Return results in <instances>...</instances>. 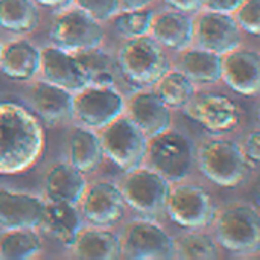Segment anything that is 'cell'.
I'll list each match as a JSON object with an SVG mask.
<instances>
[{"label":"cell","mask_w":260,"mask_h":260,"mask_svg":"<svg viewBox=\"0 0 260 260\" xmlns=\"http://www.w3.org/2000/svg\"><path fill=\"white\" fill-rule=\"evenodd\" d=\"M44 149V129L35 114L17 102L0 101V175L35 165Z\"/></svg>","instance_id":"cell-1"},{"label":"cell","mask_w":260,"mask_h":260,"mask_svg":"<svg viewBox=\"0 0 260 260\" xmlns=\"http://www.w3.org/2000/svg\"><path fill=\"white\" fill-rule=\"evenodd\" d=\"M119 69L136 87H151L169 70V59L160 44L146 35L128 40L119 50Z\"/></svg>","instance_id":"cell-2"},{"label":"cell","mask_w":260,"mask_h":260,"mask_svg":"<svg viewBox=\"0 0 260 260\" xmlns=\"http://www.w3.org/2000/svg\"><path fill=\"white\" fill-rule=\"evenodd\" d=\"M148 139L146 157L151 163V169L169 183L184 180L190 172L195 158V149L190 139L171 128Z\"/></svg>","instance_id":"cell-3"},{"label":"cell","mask_w":260,"mask_h":260,"mask_svg":"<svg viewBox=\"0 0 260 260\" xmlns=\"http://www.w3.org/2000/svg\"><path fill=\"white\" fill-rule=\"evenodd\" d=\"M197 160L203 175L221 187H235L241 184L250 171L241 148L224 139L203 143Z\"/></svg>","instance_id":"cell-4"},{"label":"cell","mask_w":260,"mask_h":260,"mask_svg":"<svg viewBox=\"0 0 260 260\" xmlns=\"http://www.w3.org/2000/svg\"><path fill=\"white\" fill-rule=\"evenodd\" d=\"M218 244L236 254H253L260 247V218L251 206L225 209L216 221Z\"/></svg>","instance_id":"cell-5"},{"label":"cell","mask_w":260,"mask_h":260,"mask_svg":"<svg viewBox=\"0 0 260 260\" xmlns=\"http://www.w3.org/2000/svg\"><path fill=\"white\" fill-rule=\"evenodd\" d=\"M99 139L104 154L122 171L139 168L146 157L148 139L128 117L119 116L104 126Z\"/></svg>","instance_id":"cell-6"},{"label":"cell","mask_w":260,"mask_h":260,"mask_svg":"<svg viewBox=\"0 0 260 260\" xmlns=\"http://www.w3.org/2000/svg\"><path fill=\"white\" fill-rule=\"evenodd\" d=\"M165 210L175 224L190 230L209 227L216 218L212 198L195 184H178L169 189Z\"/></svg>","instance_id":"cell-7"},{"label":"cell","mask_w":260,"mask_h":260,"mask_svg":"<svg viewBox=\"0 0 260 260\" xmlns=\"http://www.w3.org/2000/svg\"><path fill=\"white\" fill-rule=\"evenodd\" d=\"M169 189V181L154 169L136 168L128 171L120 190L125 203L134 212L148 218L165 210Z\"/></svg>","instance_id":"cell-8"},{"label":"cell","mask_w":260,"mask_h":260,"mask_svg":"<svg viewBox=\"0 0 260 260\" xmlns=\"http://www.w3.org/2000/svg\"><path fill=\"white\" fill-rule=\"evenodd\" d=\"M123 111V98L114 87L88 85L73 96V117L87 128H104Z\"/></svg>","instance_id":"cell-9"},{"label":"cell","mask_w":260,"mask_h":260,"mask_svg":"<svg viewBox=\"0 0 260 260\" xmlns=\"http://www.w3.org/2000/svg\"><path fill=\"white\" fill-rule=\"evenodd\" d=\"M50 38L56 47L67 52H78L99 46L104 40V29L85 11L75 9L56 17L50 27Z\"/></svg>","instance_id":"cell-10"},{"label":"cell","mask_w":260,"mask_h":260,"mask_svg":"<svg viewBox=\"0 0 260 260\" xmlns=\"http://www.w3.org/2000/svg\"><path fill=\"white\" fill-rule=\"evenodd\" d=\"M122 256L133 260H161L174 257V241L155 222L139 219L128 225L120 242Z\"/></svg>","instance_id":"cell-11"},{"label":"cell","mask_w":260,"mask_h":260,"mask_svg":"<svg viewBox=\"0 0 260 260\" xmlns=\"http://www.w3.org/2000/svg\"><path fill=\"white\" fill-rule=\"evenodd\" d=\"M183 110L189 119L212 133H229L239 125V110L236 104L224 94L195 93Z\"/></svg>","instance_id":"cell-12"},{"label":"cell","mask_w":260,"mask_h":260,"mask_svg":"<svg viewBox=\"0 0 260 260\" xmlns=\"http://www.w3.org/2000/svg\"><path fill=\"white\" fill-rule=\"evenodd\" d=\"M81 200L84 218L96 227H110L125 213L126 203L122 190L108 181L91 184Z\"/></svg>","instance_id":"cell-13"},{"label":"cell","mask_w":260,"mask_h":260,"mask_svg":"<svg viewBox=\"0 0 260 260\" xmlns=\"http://www.w3.org/2000/svg\"><path fill=\"white\" fill-rule=\"evenodd\" d=\"M44 204L35 195L0 189V227L3 230H14L41 225Z\"/></svg>","instance_id":"cell-14"},{"label":"cell","mask_w":260,"mask_h":260,"mask_svg":"<svg viewBox=\"0 0 260 260\" xmlns=\"http://www.w3.org/2000/svg\"><path fill=\"white\" fill-rule=\"evenodd\" d=\"M221 79L236 93L256 96L260 88V58L254 50H232L221 62Z\"/></svg>","instance_id":"cell-15"},{"label":"cell","mask_w":260,"mask_h":260,"mask_svg":"<svg viewBox=\"0 0 260 260\" xmlns=\"http://www.w3.org/2000/svg\"><path fill=\"white\" fill-rule=\"evenodd\" d=\"M197 40L201 49L222 56L239 46L241 34L233 17L227 12L210 11L198 21Z\"/></svg>","instance_id":"cell-16"},{"label":"cell","mask_w":260,"mask_h":260,"mask_svg":"<svg viewBox=\"0 0 260 260\" xmlns=\"http://www.w3.org/2000/svg\"><path fill=\"white\" fill-rule=\"evenodd\" d=\"M40 67L47 82L67 91H79L88 87V79L81 64L67 50L59 47L43 49L40 52Z\"/></svg>","instance_id":"cell-17"},{"label":"cell","mask_w":260,"mask_h":260,"mask_svg":"<svg viewBox=\"0 0 260 260\" xmlns=\"http://www.w3.org/2000/svg\"><path fill=\"white\" fill-rule=\"evenodd\" d=\"M128 119L146 137H152L171 128L169 107L157 96V93L143 91L134 94L128 104Z\"/></svg>","instance_id":"cell-18"},{"label":"cell","mask_w":260,"mask_h":260,"mask_svg":"<svg viewBox=\"0 0 260 260\" xmlns=\"http://www.w3.org/2000/svg\"><path fill=\"white\" fill-rule=\"evenodd\" d=\"M32 105L38 117L49 125H58L73 117V94L47 81L32 88Z\"/></svg>","instance_id":"cell-19"},{"label":"cell","mask_w":260,"mask_h":260,"mask_svg":"<svg viewBox=\"0 0 260 260\" xmlns=\"http://www.w3.org/2000/svg\"><path fill=\"white\" fill-rule=\"evenodd\" d=\"M151 30L154 40L158 44L175 50H183L192 43L195 26L192 18L187 17L186 12L175 9L161 12L160 15L154 17L151 23Z\"/></svg>","instance_id":"cell-20"},{"label":"cell","mask_w":260,"mask_h":260,"mask_svg":"<svg viewBox=\"0 0 260 260\" xmlns=\"http://www.w3.org/2000/svg\"><path fill=\"white\" fill-rule=\"evenodd\" d=\"M70 247L79 259L114 260L122 257L120 239L104 229L79 230Z\"/></svg>","instance_id":"cell-21"},{"label":"cell","mask_w":260,"mask_h":260,"mask_svg":"<svg viewBox=\"0 0 260 260\" xmlns=\"http://www.w3.org/2000/svg\"><path fill=\"white\" fill-rule=\"evenodd\" d=\"M87 183L81 171L70 163H61L52 168L46 178V193L49 201L67 203L76 206L84 192Z\"/></svg>","instance_id":"cell-22"},{"label":"cell","mask_w":260,"mask_h":260,"mask_svg":"<svg viewBox=\"0 0 260 260\" xmlns=\"http://www.w3.org/2000/svg\"><path fill=\"white\" fill-rule=\"evenodd\" d=\"M0 69L11 79H30L40 69V50L27 41H14L2 50Z\"/></svg>","instance_id":"cell-23"},{"label":"cell","mask_w":260,"mask_h":260,"mask_svg":"<svg viewBox=\"0 0 260 260\" xmlns=\"http://www.w3.org/2000/svg\"><path fill=\"white\" fill-rule=\"evenodd\" d=\"M41 225H44L56 241L70 247L81 230V216L73 204L49 201L44 204Z\"/></svg>","instance_id":"cell-24"},{"label":"cell","mask_w":260,"mask_h":260,"mask_svg":"<svg viewBox=\"0 0 260 260\" xmlns=\"http://www.w3.org/2000/svg\"><path fill=\"white\" fill-rule=\"evenodd\" d=\"M104 160L101 139L90 128H79L70 140V165L82 174L94 172Z\"/></svg>","instance_id":"cell-25"},{"label":"cell","mask_w":260,"mask_h":260,"mask_svg":"<svg viewBox=\"0 0 260 260\" xmlns=\"http://www.w3.org/2000/svg\"><path fill=\"white\" fill-rule=\"evenodd\" d=\"M222 56L204 49H193L183 53L180 66L192 82L197 84H215L221 79Z\"/></svg>","instance_id":"cell-26"},{"label":"cell","mask_w":260,"mask_h":260,"mask_svg":"<svg viewBox=\"0 0 260 260\" xmlns=\"http://www.w3.org/2000/svg\"><path fill=\"white\" fill-rule=\"evenodd\" d=\"M75 58L87 75L88 85L114 87V62L111 56L101 50L99 46L75 52Z\"/></svg>","instance_id":"cell-27"},{"label":"cell","mask_w":260,"mask_h":260,"mask_svg":"<svg viewBox=\"0 0 260 260\" xmlns=\"http://www.w3.org/2000/svg\"><path fill=\"white\" fill-rule=\"evenodd\" d=\"M38 24V9L32 0H0V26L11 32H30Z\"/></svg>","instance_id":"cell-28"},{"label":"cell","mask_w":260,"mask_h":260,"mask_svg":"<svg viewBox=\"0 0 260 260\" xmlns=\"http://www.w3.org/2000/svg\"><path fill=\"white\" fill-rule=\"evenodd\" d=\"M40 248L41 244L34 229L5 230L0 235V259H29L38 254Z\"/></svg>","instance_id":"cell-29"},{"label":"cell","mask_w":260,"mask_h":260,"mask_svg":"<svg viewBox=\"0 0 260 260\" xmlns=\"http://www.w3.org/2000/svg\"><path fill=\"white\" fill-rule=\"evenodd\" d=\"M155 93L169 108H183L195 94V87L184 73L168 70L158 79Z\"/></svg>","instance_id":"cell-30"},{"label":"cell","mask_w":260,"mask_h":260,"mask_svg":"<svg viewBox=\"0 0 260 260\" xmlns=\"http://www.w3.org/2000/svg\"><path fill=\"white\" fill-rule=\"evenodd\" d=\"M174 256L184 260L216 259L218 257V247L209 235L192 230L189 233L181 235L174 242Z\"/></svg>","instance_id":"cell-31"},{"label":"cell","mask_w":260,"mask_h":260,"mask_svg":"<svg viewBox=\"0 0 260 260\" xmlns=\"http://www.w3.org/2000/svg\"><path fill=\"white\" fill-rule=\"evenodd\" d=\"M154 18V12L145 8L139 9H126V12L117 15L114 26L117 32L128 38H136L145 35L151 29V23Z\"/></svg>","instance_id":"cell-32"},{"label":"cell","mask_w":260,"mask_h":260,"mask_svg":"<svg viewBox=\"0 0 260 260\" xmlns=\"http://www.w3.org/2000/svg\"><path fill=\"white\" fill-rule=\"evenodd\" d=\"M238 21L245 32L259 35L260 0H244L238 8Z\"/></svg>","instance_id":"cell-33"},{"label":"cell","mask_w":260,"mask_h":260,"mask_svg":"<svg viewBox=\"0 0 260 260\" xmlns=\"http://www.w3.org/2000/svg\"><path fill=\"white\" fill-rule=\"evenodd\" d=\"M79 9L85 11L88 15L98 21L108 20L119 11V0H75Z\"/></svg>","instance_id":"cell-34"},{"label":"cell","mask_w":260,"mask_h":260,"mask_svg":"<svg viewBox=\"0 0 260 260\" xmlns=\"http://www.w3.org/2000/svg\"><path fill=\"white\" fill-rule=\"evenodd\" d=\"M242 155L245 158V161L248 163L250 168H257L260 160V133L254 131L251 134H248V137L245 139L242 148Z\"/></svg>","instance_id":"cell-35"},{"label":"cell","mask_w":260,"mask_h":260,"mask_svg":"<svg viewBox=\"0 0 260 260\" xmlns=\"http://www.w3.org/2000/svg\"><path fill=\"white\" fill-rule=\"evenodd\" d=\"M244 0H203V5L216 12H232L239 8Z\"/></svg>","instance_id":"cell-36"},{"label":"cell","mask_w":260,"mask_h":260,"mask_svg":"<svg viewBox=\"0 0 260 260\" xmlns=\"http://www.w3.org/2000/svg\"><path fill=\"white\" fill-rule=\"evenodd\" d=\"M165 2L174 9L181 12H193L200 9V6L203 5V0H165Z\"/></svg>","instance_id":"cell-37"},{"label":"cell","mask_w":260,"mask_h":260,"mask_svg":"<svg viewBox=\"0 0 260 260\" xmlns=\"http://www.w3.org/2000/svg\"><path fill=\"white\" fill-rule=\"evenodd\" d=\"M151 2L152 0H119V5H122L125 9H139V8H145Z\"/></svg>","instance_id":"cell-38"},{"label":"cell","mask_w":260,"mask_h":260,"mask_svg":"<svg viewBox=\"0 0 260 260\" xmlns=\"http://www.w3.org/2000/svg\"><path fill=\"white\" fill-rule=\"evenodd\" d=\"M35 2L47 8H61V6H67L72 0H35Z\"/></svg>","instance_id":"cell-39"},{"label":"cell","mask_w":260,"mask_h":260,"mask_svg":"<svg viewBox=\"0 0 260 260\" xmlns=\"http://www.w3.org/2000/svg\"><path fill=\"white\" fill-rule=\"evenodd\" d=\"M2 50H3V49H2V44H0V56H2Z\"/></svg>","instance_id":"cell-40"}]
</instances>
